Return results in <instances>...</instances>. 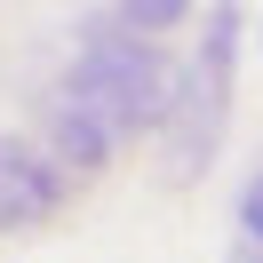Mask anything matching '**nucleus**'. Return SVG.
<instances>
[{
  "mask_svg": "<svg viewBox=\"0 0 263 263\" xmlns=\"http://www.w3.org/2000/svg\"><path fill=\"white\" fill-rule=\"evenodd\" d=\"M112 16L136 24L144 40H160V32H176V24H192V0H112Z\"/></svg>",
  "mask_w": 263,
  "mask_h": 263,
  "instance_id": "nucleus-6",
  "label": "nucleus"
},
{
  "mask_svg": "<svg viewBox=\"0 0 263 263\" xmlns=\"http://www.w3.org/2000/svg\"><path fill=\"white\" fill-rule=\"evenodd\" d=\"M239 48H247V8L239 0H208V16H199V48L183 64H199L208 80L239 88Z\"/></svg>",
  "mask_w": 263,
  "mask_h": 263,
  "instance_id": "nucleus-5",
  "label": "nucleus"
},
{
  "mask_svg": "<svg viewBox=\"0 0 263 263\" xmlns=\"http://www.w3.org/2000/svg\"><path fill=\"white\" fill-rule=\"evenodd\" d=\"M80 183L48 160V144L32 136H0V231H40L72 208Z\"/></svg>",
  "mask_w": 263,
  "mask_h": 263,
  "instance_id": "nucleus-3",
  "label": "nucleus"
},
{
  "mask_svg": "<svg viewBox=\"0 0 263 263\" xmlns=\"http://www.w3.org/2000/svg\"><path fill=\"white\" fill-rule=\"evenodd\" d=\"M176 88H183L176 56H167L160 40H144L136 24H120L112 8H96V16H80V32H72V64H64V88H56V96L80 104V112H96L104 128L128 144V136H160L167 128Z\"/></svg>",
  "mask_w": 263,
  "mask_h": 263,
  "instance_id": "nucleus-1",
  "label": "nucleus"
},
{
  "mask_svg": "<svg viewBox=\"0 0 263 263\" xmlns=\"http://www.w3.org/2000/svg\"><path fill=\"white\" fill-rule=\"evenodd\" d=\"M223 263H263V247H255V239H239V247H231Z\"/></svg>",
  "mask_w": 263,
  "mask_h": 263,
  "instance_id": "nucleus-8",
  "label": "nucleus"
},
{
  "mask_svg": "<svg viewBox=\"0 0 263 263\" xmlns=\"http://www.w3.org/2000/svg\"><path fill=\"white\" fill-rule=\"evenodd\" d=\"M231 215H239V239H255V247H263V167H247L239 208H231Z\"/></svg>",
  "mask_w": 263,
  "mask_h": 263,
  "instance_id": "nucleus-7",
  "label": "nucleus"
},
{
  "mask_svg": "<svg viewBox=\"0 0 263 263\" xmlns=\"http://www.w3.org/2000/svg\"><path fill=\"white\" fill-rule=\"evenodd\" d=\"M40 144H48V160L64 167L72 183H96L104 167L120 160V136L104 128L96 112H80V104H64V96L48 104V128H40Z\"/></svg>",
  "mask_w": 263,
  "mask_h": 263,
  "instance_id": "nucleus-4",
  "label": "nucleus"
},
{
  "mask_svg": "<svg viewBox=\"0 0 263 263\" xmlns=\"http://www.w3.org/2000/svg\"><path fill=\"white\" fill-rule=\"evenodd\" d=\"M231 96H239V88H223V80H208L199 64H183L176 112H167V128H160V183H167V192H192V183L223 160Z\"/></svg>",
  "mask_w": 263,
  "mask_h": 263,
  "instance_id": "nucleus-2",
  "label": "nucleus"
}]
</instances>
